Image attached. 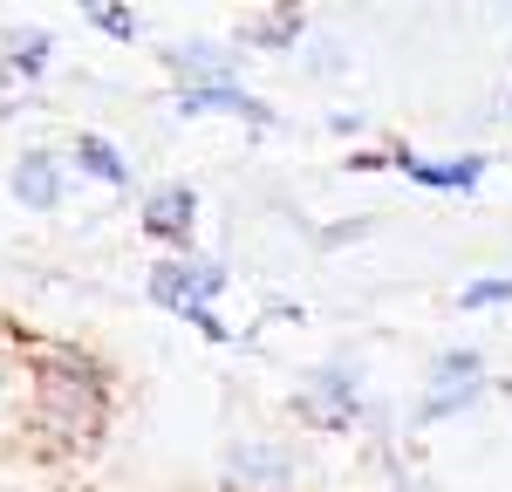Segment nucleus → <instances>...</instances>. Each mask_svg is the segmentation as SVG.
Returning a JSON list of instances; mask_svg holds the SVG:
<instances>
[{"instance_id": "nucleus-7", "label": "nucleus", "mask_w": 512, "mask_h": 492, "mask_svg": "<svg viewBox=\"0 0 512 492\" xmlns=\"http://www.w3.org/2000/svg\"><path fill=\"white\" fill-rule=\"evenodd\" d=\"M14 199L28 205V212H55V205L69 199V158L48 151V144L21 151V158H14Z\"/></svg>"}, {"instance_id": "nucleus-1", "label": "nucleus", "mask_w": 512, "mask_h": 492, "mask_svg": "<svg viewBox=\"0 0 512 492\" xmlns=\"http://www.w3.org/2000/svg\"><path fill=\"white\" fill-rule=\"evenodd\" d=\"M110 410H117V376L103 356L62 335H28V431L41 458L55 465L96 458L110 438Z\"/></svg>"}, {"instance_id": "nucleus-5", "label": "nucleus", "mask_w": 512, "mask_h": 492, "mask_svg": "<svg viewBox=\"0 0 512 492\" xmlns=\"http://www.w3.org/2000/svg\"><path fill=\"white\" fill-rule=\"evenodd\" d=\"M301 410H308V424H321V431H349L355 417H362L355 369L349 363H315L301 376Z\"/></svg>"}, {"instance_id": "nucleus-6", "label": "nucleus", "mask_w": 512, "mask_h": 492, "mask_svg": "<svg viewBox=\"0 0 512 492\" xmlns=\"http://www.w3.org/2000/svg\"><path fill=\"white\" fill-rule=\"evenodd\" d=\"M383 164L403 171L410 185H424V192H458V199H472L478 185H485V158H478V151H465V158H424V151H410V144H390Z\"/></svg>"}, {"instance_id": "nucleus-2", "label": "nucleus", "mask_w": 512, "mask_h": 492, "mask_svg": "<svg viewBox=\"0 0 512 492\" xmlns=\"http://www.w3.org/2000/svg\"><path fill=\"white\" fill-rule=\"evenodd\" d=\"M485 397V356L478 349H444L431 363V390H424V410L417 424H451Z\"/></svg>"}, {"instance_id": "nucleus-11", "label": "nucleus", "mask_w": 512, "mask_h": 492, "mask_svg": "<svg viewBox=\"0 0 512 492\" xmlns=\"http://www.w3.org/2000/svg\"><path fill=\"white\" fill-rule=\"evenodd\" d=\"M62 158H69V171H76V178H96V185H110V192H130V158H123L103 130H82Z\"/></svg>"}, {"instance_id": "nucleus-13", "label": "nucleus", "mask_w": 512, "mask_h": 492, "mask_svg": "<svg viewBox=\"0 0 512 492\" xmlns=\"http://www.w3.org/2000/svg\"><path fill=\"white\" fill-rule=\"evenodd\" d=\"M219 287H226V260H212V253H185V308H212Z\"/></svg>"}, {"instance_id": "nucleus-14", "label": "nucleus", "mask_w": 512, "mask_h": 492, "mask_svg": "<svg viewBox=\"0 0 512 492\" xmlns=\"http://www.w3.org/2000/svg\"><path fill=\"white\" fill-rule=\"evenodd\" d=\"M82 21H89L96 35H110V41H137V35H144V14H137V7H123V0H89V7H82Z\"/></svg>"}, {"instance_id": "nucleus-8", "label": "nucleus", "mask_w": 512, "mask_h": 492, "mask_svg": "<svg viewBox=\"0 0 512 492\" xmlns=\"http://www.w3.org/2000/svg\"><path fill=\"white\" fill-rule=\"evenodd\" d=\"M233 41L239 48H294V41H308V7H287V0L246 7L233 21Z\"/></svg>"}, {"instance_id": "nucleus-15", "label": "nucleus", "mask_w": 512, "mask_h": 492, "mask_svg": "<svg viewBox=\"0 0 512 492\" xmlns=\"http://www.w3.org/2000/svg\"><path fill=\"white\" fill-rule=\"evenodd\" d=\"M144 294H151V308H164V315H178L185 308V260H151V274H144Z\"/></svg>"}, {"instance_id": "nucleus-16", "label": "nucleus", "mask_w": 512, "mask_h": 492, "mask_svg": "<svg viewBox=\"0 0 512 492\" xmlns=\"http://www.w3.org/2000/svg\"><path fill=\"white\" fill-rule=\"evenodd\" d=\"M512 301V274H478L458 287V315H485V308H506Z\"/></svg>"}, {"instance_id": "nucleus-10", "label": "nucleus", "mask_w": 512, "mask_h": 492, "mask_svg": "<svg viewBox=\"0 0 512 492\" xmlns=\"http://www.w3.org/2000/svg\"><path fill=\"white\" fill-rule=\"evenodd\" d=\"M226 479H233L239 492H287L294 486V458L280 445H239L233 458H226Z\"/></svg>"}, {"instance_id": "nucleus-3", "label": "nucleus", "mask_w": 512, "mask_h": 492, "mask_svg": "<svg viewBox=\"0 0 512 492\" xmlns=\"http://www.w3.org/2000/svg\"><path fill=\"white\" fill-rule=\"evenodd\" d=\"M171 117H246L253 130H267V123H274V103H260L239 76H219V82H185V89H171Z\"/></svg>"}, {"instance_id": "nucleus-12", "label": "nucleus", "mask_w": 512, "mask_h": 492, "mask_svg": "<svg viewBox=\"0 0 512 492\" xmlns=\"http://www.w3.org/2000/svg\"><path fill=\"white\" fill-rule=\"evenodd\" d=\"M48 55H55V35H48V28H7V35H0V62H7L14 82H41Z\"/></svg>"}, {"instance_id": "nucleus-9", "label": "nucleus", "mask_w": 512, "mask_h": 492, "mask_svg": "<svg viewBox=\"0 0 512 492\" xmlns=\"http://www.w3.org/2000/svg\"><path fill=\"white\" fill-rule=\"evenodd\" d=\"M158 62L178 76V89H185V82L239 76V48H226V41H171V48H158Z\"/></svg>"}, {"instance_id": "nucleus-4", "label": "nucleus", "mask_w": 512, "mask_h": 492, "mask_svg": "<svg viewBox=\"0 0 512 492\" xmlns=\"http://www.w3.org/2000/svg\"><path fill=\"white\" fill-rule=\"evenodd\" d=\"M137 226H144V240L164 246L171 260L198 253V246H192V233H198V192H192V185H158V192L144 199V212H137Z\"/></svg>"}]
</instances>
